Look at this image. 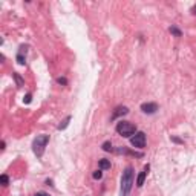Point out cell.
<instances>
[{
  "instance_id": "obj_12",
  "label": "cell",
  "mask_w": 196,
  "mask_h": 196,
  "mask_svg": "<svg viewBox=\"0 0 196 196\" xmlns=\"http://www.w3.org/2000/svg\"><path fill=\"white\" fill-rule=\"evenodd\" d=\"M103 150H104V152H112V150H114V147H112L111 141H106V143H103Z\"/></svg>"
},
{
  "instance_id": "obj_10",
  "label": "cell",
  "mask_w": 196,
  "mask_h": 196,
  "mask_svg": "<svg viewBox=\"0 0 196 196\" xmlns=\"http://www.w3.org/2000/svg\"><path fill=\"white\" fill-rule=\"evenodd\" d=\"M71 120H72V117H71V115H69V117H66V118L61 121V124L58 126V130H64V129L69 126V121H71Z\"/></svg>"
},
{
  "instance_id": "obj_19",
  "label": "cell",
  "mask_w": 196,
  "mask_h": 196,
  "mask_svg": "<svg viewBox=\"0 0 196 196\" xmlns=\"http://www.w3.org/2000/svg\"><path fill=\"white\" fill-rule=\"evenodd\" d=\"M34 196H49L48 193H45V191H38V193H35Z\"/></svg>"
},
{
  "instance_id": "obj_9",
  "label": "cell",
  "mask_w": 196,
  "mask_h": 196,
  "mask_svg": "<svg viewBox=\"0 0 196 196\" xmlns=\"http://www.w3.org/2000/svg\"><path fill=\"white\" fill-rule=\"evenodd\" d=\"M98 165H100V170H107V169H111V161L109 159H100Z\"/></svg>"
},
{
  "instance_id": "obj_15",
  "label": "cell",
  "mask_w": 196,
  "mask_h": 196,
  "mask_svg": "<svg viewBox=\"0 0 196 196\" xmlns=\"http://www.w3.org/2000/svg\"><path fill=\"white\" fill-rule=\"evenodd\" d=\"M93 179H101V176H103V170H96V172H93Z\"/></svg>"
},
{
  "instance_id": "obj_2",
  "label": "cell",
  "mask_w": 196,
  "mask_h": 196,
  "mask_svg": "<svg viewBox=\"0 0 196 196\" xmlns=\"http://www.w3.org/2000/svg\"><path fill=\"white\" fill-rule=\"evenodd\" d=\"M49 143V135H37L32 141V152L37 158H42L46 149V144Z\"/></svg>"
},
{
  "instance_id": "obj_18",
  "label": "cell",
  "mask_w": 196,
  "mask_h": 196,
  "mask_svg": "<svg viewBox=\"0 0 196 196\" xmlns=\"http://www.w3.org/2000/svg\"><path fill=\"white\" fill-rule=\"evenodd\" d=\"M172 141H173V143H178V144H182V140H179V138H175V136H172Z\"/></svg>"
},
{
  "instance_id": "obj_1",
  "label": "cell",
  "mask_w": 196,
  "mask_h": 196,
  "mask_svg": "<svg viewBox=\"0 0 196 196\" xmlns=\"http://www.w3.org/2000/svg\"><path fill=\"white\" fill-rule=\"evenodd\" d=\"M132 185H133V167L127 165L126 170L123 172V176H121V193H120V196H129V193L132 190Z\"/></svg>"
},
{
  "instance_id": "obj_6",
  "label": "cell",
  "mask_w": 196,
  "mask_h": 196,
  "mask_svg": "<svg viewBox=\"0 0 196 196\" xmlns=\"http://www.w3.org/2000/svg\"><path fill=\"white\" fill-rule=\"evenodd\" d=\"M141 111H143L144 114L152 115V114H155V112L158 111V104H156V103H143V104H141Z\"/></svg>"
},
{
  "instance_id": "obj_14",
  "label": "cell",
  "mask_w": 196,
  "mask_h": 196,
  "mask_svg": "<svg viewBox=\"0 0 196 196\" xmlns=\"http://www.w3.org/2000/svg\"><path fill=\"white\" fill-rule=\"evenodd\" d=\"M14 78H16V83H17V86H23V78H22L19 74H14Z\"/></svg>"
},
{
  "instance_id": "obj_3",
  "label": "cell",
  "mask_w": 196,
  "mask_h": 196,
  "mask_svg": "<svg viewBox=\"0 0 196 196\" xmlns=\"http://www.w3.org/2000/svg\"><path fill=\"white\" fill-rule=\"evenodd\" d=\"M117 132H118L121 136H124V138H132V135L136 133V127H135L132 123L121 120V121L117 124Z\"/></svg>"
},
{
  "instance_id": "obj_11",
  "label": "cell",
  "mask_w": 196,
  "mask_h": 196,
  "mask_svg": "<svg viewBox=\"0 0 196 196\" xmlns=\"http://www.w3.org/2000/svg\"><path fill=\"white\" fill-rule=\"evenodd\" d=\"M169 32H170V34H173L175 37H181V35H182V32H181L176 26H170V28H169Z\"/></svg>"
},
{
  "instance_id": "obj_8",
  "label": "cell",
  "mask_w": 196,
  "mask_h": 196,
  "mask_svg": "<svg viewBox=\"0 0 196 196\" xmlns=\"http://www.w3.org/2000/svg\"><path fill=\"white\" fill-rule=\"evenodd\" d=\"M129 114V109L126 107V106H118L117 109H115V112L112 114V120H117L118 117H121V115H127Z\"/></svg>"
},
{
  "instance_id": "obj_16",
  "label": "cell",
  "mask_w": 196,
  "mask_h": 196,
  "mask_svg": "<svg viewBox=\"0 0 196 196\" xmlns=\"http://www.w3.org/2000/svg\"><path fill=\"white\" fill-rule=\"evenodd\" d=\"M31 100H32V95H31V93H26V95H25V98H23V103L29 104V103H31Z\"/></svg>"
},
{
  "instance_id": "obj_17",
  "label": "cell",
  "mask_w": 196,
  "mask_h": 196,
  "mask_svg": "<svg viewBox=\"0 0 196 196\" xmlns=\"http://www.w3.org/2000/svg\"><path fill=\"white\" fill-rule=\"evenodd\" d=\"M57 83H58V84H67V80H66V78L58 77V78H57Z\"/></svg>"
},
{
  "instance_id": "obj_13",
  "label": "cell",
  "mask_w": 196,
  "mask_h": 196,
  "mask_svg": "<svg viewBox=\"0 0 196 196\" xmlns=\"http://www.w3.org/2000/svg\"><path fill=\"white\" fill-rule=\"evenodd\" d=\"M0 182H2V185L6 187V185L9 184V178H8L6 175H2V176H0Z\"/></svg>"
},
{
  "instance_id": "obj_5",
  "label": "cell",
  "mask_w": 196,
  "mask_h": 196,
  "mask_svg": "<svg viewBox=\"0 0 196 196\" xmlns=\"http://www.w3.org/2000/svg\"><path fill=\"white\" fill-rule=\"evenodd\" d=\"M26 52H28V46L26 45H22L19 48V52H17V63L22 64V66L26 63Z\"/></svg>"
},
{
  "instance_id": "obj_20",
  "label": "cell",
  "mask_w": 196,
  "mask_h": 196,
  "mask_svg": "<svg viewBox=\"0 0 196 196\" xmlns=\"http://www.w3.org/2000/svg\"><path fill=\"white\" fill-rule=\"evenodd\" d=\"M191 13H193V14H196V5H194V6L191 8Z\"/></svg>"
},
{
  "instance_id": "obj_7",
  "label": "cell",
  "mask_w": 196,
  "mask_h": 196,
  "mask_svg": "<svg viewBox=\"0 0 196 196\" xmlns=\"http://www.w3.org/2000/svg\"><path fill=\"white\" fill-rule=\"evenodd\" d=\"M149 169H150V165L147 164V165L143 169V172L138 175V178H136V185H138V187H141V185L144 184V181H146V176H147V173H149Z\"/></svg>"
},
{
  "instance_id": "obj_4",
  "label": "cell",
  "mask_w": 196,
  "mask_h": 196,
  "mask_svg": "<svg viewBox=\"0 0 196 196\" xmlns=\"http://www.w3.org/2000/svg\"><path fill=\"white\" fill-rule=\"evenodd\" d=\"M130 144L135 149H144V146H146V133L144 132H136L130 138Z\"/></svg>"
}]
</instances>
